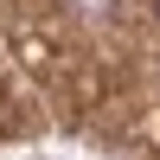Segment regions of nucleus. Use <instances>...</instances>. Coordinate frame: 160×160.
Listing matches in <instances>:
<instances>
[{"label": "nucleus", "mask_w": 160, "mask_h": 160, "mask_svg": "<svg viewBox=\"0 0 160 160\" xmlns=\"http://www.w3.org/2000/svg\"><path fill=\"white\" fill-rule=\"evenodd\" d=\"M154 7H160V0H154Z\"/></svg>", "instance_id": "obj_1"}]
</instances>
